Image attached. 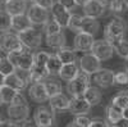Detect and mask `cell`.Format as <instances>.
I'll list each match as a JSON object with an SVG mask.
<instances>
[{"label": "cell", "mask_w": 128, "mask_h": 127, "mask_svg": "<svg viewBox=\"0 0 128 127\" xmlns=\"http://www.w3.org/2000/svg\"><path fill=\"white\" fill-rule=\"evenodd\" d=\"M56 3H59L60 5H63L64 8H67L69 9L70 12L74 9V8H77V3H76V0H56Z\"/></svg>", "instance_id": "43"}, {"label": "cell", "mask_w": 128, "mask_h": 127, "mask_svg": "<svg viewBox=\"0 0 128 127\" xmlns=\"http://www.w3.org/2000/svg\"><path fill=\"white\" fill-rule=\"evenodd\" d=\"M32 27H34V25H32L30 18L27 17V14L12 17V30L16 34H22Z\"/></svg>", "instance_id": "19"}, {"label": "cell", "mask_w": 128, "mask_h": 127, "mask_svg": "<svg viewBox=\"0 0 128 127\" xmlns=\"http://www.w3.org/2000/svg\"><path fill=\"white\" fill-rule=\"evenodd\" d=\"M67 127H82V126H80L78 123H76L74 121H72V122H69V123L67 124Z\"/></svg>", "instance_id": "48"}, {"label": "cell", "mask_w": 128, "mask_h": 127, "mask_svg": "<svg viewBox=\"0 0 128 127\" xmlns=\"http://www.w3.org/2000/svg\"><path fill=\"white\" fill-rule=\"evenodd\" d=\"M51 17L62 26V28H68L72 18V12L69 9L64 8L63 5H60L59 3H55V5L51 9Z\"/></svg>", "instance_id": "13"}, {"label": "cell", "mask_w": 128, "mask_h": 127, "mask_svg": "<svg viewBox=\"0 0 128 127\" xmlns=\"http://www.w3.org/2000/svg\"><path fill=\"white\" fill-rule=\"evenodd\" d=\"M74 122L78 123L82 127H88L91 123V118H88L87 115H76L74 117Z\"/></svg>", "instance_id": "42"}, {"label": "cell", "mask_w": 128, "mask_h": 127, "mask_svg": "<svg viewBox=\"0 0 128 127\" xmlns=\"http://www.w3.org/2000/svg\"><path fill=\"white\" fill-rule=\"evenodd\" d=\"M126 62H127V69H128V59H127V60H126Z\"/></svg>", "instance_id": "53"}, {"label": "cell", "mask_w": 128, "mask_h": 127, "mask_svg": "<svg viewBox=\"0 0 128 127\" xmlns=\"http://www.w3.org/2000/svg\"><path fill=\"white\" fill-rule=\"evenodd\" d=\"M6 57L16 66L17 69H28V71H31L35 67V53H32L28 49L9 53V54H6Z\"/></svg>", "instance_id": "3"}, {"label": "cell", "mask_w": 128, "mask_h": 127, "mask_svg": "<svg viewBox=\"0 0 128 127\" xmlns=\"http://www.w3.org/2000/svg\"><path fill=\"white\" fill-rule=\"evenodd\" d=\"M0 124H2V127H17V124L12 123L9 119H3Z\"/></svg>", "instance_id": "45"}, {"label": "cell", "mask_w": 128, "mask_h": 127, "mask_svg": "<svg viewBox=\"0 0 128 127\" xmlns=\"http://www.w3.org/2000/svg\"><path fill=\"white\" fill-rule=\"evenodd\" d=\"M127 30H128L127 22L122 17L115 16L104 27V39L106 41H109L114 46L115 44H118L119 41H122L124 39V35L127 34Z\"/></svg>", "instance_id": "1"}, {"label": "cell", "mask_w": 128, "mask_h": 127, "mask_svg": "<svg viewBox=\"0 0 128 127\" xmlns=\"http://www.w3.org/2000/svg\"><path fill=\"white\" fill-rule=\"evenodd\" d=\"M100 30V23L98 19H94L86 16L81 17V22H80V31L78 32H84V34H90L95 36Z\"/></svg>", "instance_id": "18"}, {"label": "cell", "mask_w": 128, "mask_h": 127, "mask_svg": "<svg viewBox=\"0 0 128 127\" xmlns=\"http://www.w3.org/2000/svg\"><path fill=\"white\" fill-rule=\"evenodd\" d=\"M90 2V0H76V3H77V7H81V8H83L84 5H86L87 3Z\"/></svg>", "instance_id": "47"}, {"label": "cell", "mask_w": 128, "mask_h": 127, "mask_svg": "<svg viewBox=\"0 0 128 127\" xmlns=\"http://www.w3.org/2000/svg\"><path fill=\"white\" fill-rule=\"evenodd\" d=\"M62 30H63L62 26H60V25H59L52 17L46 22V25L42 27V31H44L45 36H50V35L59 34V32H62Z\"/></svg>", "instance_id": "33"}, {"label": "cell", "mask_w": 128, "mask_h": 127, "mask_svg": "<svg viewBox=\"0 0 128 127\" xmlns=\"http://www.w3.org/2000/svg\"><path fill=\"white\" fill-rule=\"evenodd\" d=\"M120 119H123V110L110 103L106 107V121L110 124H116Z\"/></svg>", "instance_id": "27"}, {"label": "cell", "mask_w": 128, "mask_h": 127, "mask_svg": "<svg viewBox=\"0 0 128 127\" xmlns=\"http://www.w3.org/2000/svg\"><path fill=\"white\" fill-rule=\"evenodd\" d=\"M31 3L36 4V5H38L41 8H45V9H48V10L51 12V9H52V7L55 5L56 0H31Z\"/></svg>", "instance_id": "39"}, {"label": "cell", "mask_w": 128, "mask_h": 127, "mask_svg": "<svg viewBox=\"0 0 128 127\" xmlns=\"http://www.w3.org/2000/svg\"><path fill=\"white\" fill-rule=\"evenodd\" d=\"M63 68V63L60 62V59L55 55V54H51L48 64H46V69L49 72L50 76H56L59 75V72L62 71Z\"/></svg>", "instance_id": "30"}, {"label": "cell", "mask_w": 128, "mask_h": 127, "mask_svg": "<svg viewBox=\"0 0 128 127\" xmlns=\"http://www.w3.org/2000/svg\"><path fill=\"white\" fill-rule=\"evenodd\" d=\"M94 44H95V39L92 35L78 32L76 34L73 40V49L76 51H82L83 54H86V53H90L92 50Z\"/></svg>", "instance_id": "11"}, {"label": "cell", "mask_w": 128, "mask_h": 127, "mask_svg": "<svg viewBox=\"0 0 128 127\" xmlns=\"http://www.w3.org/2000/svg\"><path fill=\"white\" fill-rule=\"evenodd\" d=\"M102 2H104L106 5H109V3H110V2H113V0H102Z\"/></svg>", "instance_id": "50"}, {"label": "cell", "mask_w": 128, "mask_h": 127, "mask_svg": "<svg viewBox=\"0 0 128 127\" xmlns=\"http://www.w3.org/2000/svg\"><path fill=\"white\" fill-rule=\"evenodd\" d=\"M115 85H128V72L127 71H119L115 72V77H114Z\"/></svg>", "instance_id": "38"}, {"label": "cell", "mask_w": 128, "mask_h": 127, "mask_svg": "<svg viewBox=\"0 0 128 127\" xmlns=\"http://www.w3.org/2000/svg\"><path fill=\"white\" fill-rule=\"evenodd\" d=\"M3 8H4L12 17L26 14L27 10H28L27 0H9L6 4L3 5Z\"/></svg>", "instance_id": "17"}, {"label": "cell", "mask_w": 128, "mask_h": 127, "mask_svg": "<svg viewBox=\"0 0 128 127\" xmlns=\"http://www.w3.org/2000/svg\"><path fill=\"white\" fill-rule=\"evenodd\" d=\"M90 86H91V76L81 71L74 80L67 82L66 89L72 98H78L83 96Z\"/></svg>", "instance_id": "2"}, {"label": "cell", "mask_w": 128, "mask_h": 127, "mask_svg": "<svg viewBox=\"0 0 128 127\" xmlns=\"http://www.w3.org/2000/svg\"><path fill=\"white\" fill-rule=\"evenodd\" d=\"M116 126H118V127H128V121L127 119H120L118 123H116Z\"/></svg>", "instance_id": "46"}, {"label": "cell", "mask_w": 128, "mask_h": 127, "mask_svg": "<svg viewBox=\"0 0 128 127\" xmlns=\"http://www.w3.org/2000/svg\"><path fill=\"white\" fill-rule=\"evenodd\" d=\"M20 127H40L35 119H27L26 122H23L22 124H20Z\"/></svg>", "instance_id": "44"}, {"label": "cell", "mask_w": 128, "mask_h": 127, "mask_svg": "<svg viewBox=\"0 0 128 127\" xmlns=\"http://www.w3.org/2000/svg\"><path fill=\"white\" fill-rule=\"evenodd\" d=\"M106 8H108V5H106L102 0H90V2L82 8V10H83V14L86 17L98 19V18H100L105 14Z\"/></svg>", "instance_id": "12"}, {"label": "cell", "mask_w": 128, "mask_h": 127, "mask_svg": "<svg viewBox=\"0 0 128 127\" xmlns=\"http://www.w3.org/2000/svg\"><path fill=\"white\" fill-rule=\"evenodd\" d=\"M18 94H19V91L6 86L4 83H2V86H0V100H2V104L10 105L14 101V99L17 98Z\"/></svg>", "instance_id": "26"}, {"label": "cell", "mask_w": 128, "mask_h": 127, "mask_svg": "<svg viewBox=\"0 0 128 127\" xmlns=\"http://www.w3.org/2000/svg\"><path fill=\"white\" fill-rule=\"evenodd\" d=\"M78 66L82 72L87 75H96L99 71H101V60H99L92 53H86L78 59Z\"/></svg>", "instance_id": "8"}, {"label": "cell", "mask_w": 128, "mask_h": 127, "mask_svg": "<svg viewBox=\"0 0 128 127\" xmlns=\"http://www.w3.org/2000/svg\"><path fill=\"white\" fill-rule=\"evenodd\" d=\"M49 77H50V75H49L46 67H37V66H35L34 68L31 69V85L36 83V82H44Z\"/></svg>", "instance_id": "28"}, {"label": "cell", "mask_w": 128, "mask_h": 127, "mask_svg": "<svg viewBox=\"0 0 128 127\" xmlns=\"http://www.w3.org/2000/svg\"><path fill=\"white\" fill-rule=\"evenodd\" d=\"M30 115V105H17L10 104L6 108V117L14 124H22L28 119Z\"/></svg>", "instance_id": "6"}, {"label": "cell", "mask_w": 128, "mask_h": 127, "mask_svg": "<svg viewBox=\"0 0 128 127\" xmlns=\"http://www.w3.org/2000/svg\"><path fill=\"white\" fill-rule=\"evenodd\" d=\"M34 119L40 127H52L55 122V113L50 105H41L35 110Z\"/></svg>", "instance_id": "9"}, {"label": "cell", "mask_w": 128, "mask_h": 127, "mask_svg": "<svg viewBox=\"0 0 128 127\" xmlns=\"http://www.w3.org/2000/svg\"><path fill=\"white\" fill-rule=\"evenodd\" d=\"M114 77H115V72L102 68L96 75H94V82L96 86H99L101 89H108V87L113 86V85H115Z\"/></svg>", "instance_id": "14"}, {"label": "cell", "mask_w": 128, "mask_h": 127, "mask_svg": "<svg viewBox=\"0 0 128 127\" xmlns=\"http://www.w3.org/2000/svg\"><path fill=\"white\" fill-rule=\"evenodd\" d=\"M126 71H127V72H128V69H126Z\"/></svg>", "instance_id": "54"}, {"label": "cell", "mask_w": 128, "mask_h": 127, "mask_svg": "<svg viewBox=\"0 0 128 127\" xmlns=\"http://www.w3.org/2000/svg\"><path fill=\"white\" fill-rule=\"evenodd\" d=\"M83 98L88 101V104L91 105V107H95V105H99L101 103L102 94H101V91H100L99 87L92 86V85H91V86L87 89V91L84 92Z\"/></svg>", "instance_id": "25"}, {"label": "cell", "mask_w": 128, "mask_h": 127, "mask_svg": "<svg viewBox=\"0 0 128 127\" xmlns=\"http://www.w3.org/2000/svg\"><path fill=\"white\" fill-rule=\"evenodd\" d=\"M91 105L88 104V101L84 99L83 96H78V98H72L70 99V107H69V112L74 115H87L88 112L91 110Z\"/></svg>", "instance_id": "15"}, {"label": "cell", "mask_w": 128, "mask_h": 127, "mask_svg": "<svg viewBox=\"0 0 128 127\" xmlns=\"http://www.w3.org/2000/svg\"><path fill=\"white\" fill-rule=\"evenodd\" d=\"M110 127H118V126H116V124H110Z\"/></svg>", "instance_id": "52"}, {"label": "cell", "mask_w": 128, "mask_h": 127, "mask_svg": "<svg viewBox=\"0 0 128 127\" xmlns=\"http://www.w3.org/2000/svg\"><path fill=\"white\" fill-rule=\"evenodd\" d=\"M50 57H51V54L48 53V51H42V50L36 51L35 53V66H37V67H46Z\"/></svg>", "instance_id": "36"}, {"label": "cell", "mask_w": 128, "mask_h": 127, "mask_svg": "<svg viewBox=\"0 0 128 127\" xmlns=\"http://www.w3.org/2000/svg\"><path fill=\"white\" fill-rule=\"evenodd\" d=\"M16 73H17V75L22 78L27 85H28V83L31 85V71H28V69H17Z\"/></svg>", "instance_id": "41"}, {"label": "cell", "mask_w": 128, "mask_h": 127, "mask_svg": "<svg viewBox=\"0 0 128 127\" xmlns=\"http://www.w3.org/2000/svg\"><path fill=\"white\" fill-rule=\"evenodd\" d=\"M114 50L122 59L127 60L128 59V40L123 39L122 41H119L118 44L114 45Z\"/></svg>", "instance_id": "35"}, {"label": "cell", "mask_w": 128, "mask_h": 127, "mask_svg": "<svg viewBox=\"0 0 128 127\" xmlns=\"http://www.w3.org/2000/svg\"><path fill=\"white\" fill-rule=\"evenodd\" d=\"M88 127H110V124L108 121L101 118V117H95L91 119V123Z\"/></svg>", "instance_id": "40"}, {"label": "cell", "mask_w": 128, "mask_h": 127, "mask_svg": "<svg viewBox=\"0 0 128 127\" xmlns=\"http://www.w3.org/2000/svg\"><path fill=\"white\" fill-rule=\"evenodd\" d=\"M28 94L31 99L36 101V103H44V101H49V95L48 91L45 89V85L44 82H36V83H32L30 89H28Z\"/></svg>", "instance_id": "16"}, {"label": "cell", "mask_w": 128, "mask_h": 127, "mask_svg": "<svg viewBox=\"0 0 128 127\" xmlns=\"http://www.w3.org/2000/svg\"><path fill=\"white\" fill-rule=\"evenodd\" d=\"M0 22H2V32H9L12 30V16L3 8L0 12Z\"/></svg>", "instance_id": "34"}, {"label": "cell", "mask_w": 128, "mask_h": 127, "mask_svg": "<svg viewBox=\"0 0 128 127\" xmlns=\"http://www.w3.org/2000/svg\"><path fill=\"white\" fill-rule=\"evenodd\" d=\"M110 103H112L113 105H115V107H118V108H120V109L123 110L124 108L128 107V91H124V90H123V91L116 92L114 96L112 98Z\"/></svg>", "instance_id": "32"}, {"label": "cell", "mask_w": 128, "mask_h": 127, "mask_svg": "<svg viewBox=\"0 0 128 127\" xmlns=\"http://www.w3.org/2000/svg\"><path fill=\"white\" fill-rule=\"evenodd\" d=\"M55 55L60 59L63 64H70V63H77V55H76V50L72 48H62L56 50Z\"/></svg>", "instance_id": "23"}, {"label": "cell", "mask_w": 128, "mask_h": 127, "mask_svg": "<svg viewBox=\"0 0 128 127\" xmlns=\"http://www.w3.org/2000/svg\"><path fill=\"white\" fill-rule=\"evenodd\" d=\"M80 72H81V68H80V66L77 64V63H70V64H63V68L59 72L58 76L63 81L69 82V81L76 78Z\"/></svg>", "instance_id": "21"}, {"label": "cell", "mask_w": 128, "mask_h": 127, "mask_svg": "<svg viewBox=\"0 0 128 127\" xmlns=\"http://www.w3.org/2000/svg\"><path fill=\"white\" fill-rule=\"evenodd\" d=\"M2 83L6 85V86L12 87V89H14V90L19 91V92H22V91L27 87V83H26L22 78H20L17 73H13V75H9V76H6V77H3Z\"/></svg>", "instance_id": "22"}, {"label": "cell", "mask_w": 128, "mask_h": 127, "mask_svg": "<svg viewBox=\"0 0 128 127\" xmlns=\"http://www.w3.org/2000/svg\"><path fill=\"white\" fill-rule=\"evenodd\" d=\"M91 53L99 60L105 62V60H109L114 55L115 50L109 41H106L105 39H101V40H95V44L92 46Z\"/></svg>", "instance_id": "10"}, {"label": "cell", "mask_w": 128, "mask_h": 127, "mask_svg": "<svg viewBox=\"0 0 128 127\" xmlns=\"http://www.w3.org/2000/svg\"><path fill=\"white\" fill-rule=\"evenodd\" d=\"M8 2H9V0H2V4H3V5H4V4H6V3H8Z\"/></svg>", "instance_id": "51"}, {"label": "cell", "mask_w": 128, "mask_h": 127, "mask_svg": "<svg viewBox=\"0 0 128 127\" xmlns=\"http://www.w3.org/2000/svg\"><path fill=\"white\" fill-rule=\"evenodd\" d=\"M109 10L112 13L114 14H119V13H123L124 10H126V3H124V0H113V2L109 3L108 5Z\"/></svg>", "instance_id": "37"}, {"label": "cell", "mask_w": 128, "mask_h": 127, "mask_svg": "<svg viewBox=\"0 0 128 127\" xmlns=\"http://www.w3.org/2000/svg\"><path fill=\"white\" fill-rule=\"evenodd\" d=\"M45 42L46 45L51 49H62V48H66V35L64 32L55 34V35H50V36H45Z\"/></svg>", "instance_id": "24"}, {"label": "cell", "mask_w": 128, "mask_h": 127, "mask_svg": "<svg viewBox=\"0 0 128 127\" xmlns=\"http://www.w3.org/2000/svg\"><path fill=\"white\" fill-rule=\"evenodd\" d=\"M49 105L54 110H69L70 107V99L66 94H58L55 96L49 99Z\"/></svg>", "instance_id": "20"}, {"label": "cell", "mask_w": 128, "mask_h": 127, "mask_svg": "<svg viewBox=\"0 0 128 127\" xmlns=\"http://www.w3.org/2000/svg\"><path fill=\"white\" fill-rule=\"evenodd\" d=\"M20 41L26 49L28 50H35V49H38L41 45H42V41H44V31L41 30H37L35 27H32L27 31L22 34H18Z\"/></svg>", "instance_id": "4"}, {"label": "cell", "mask_w": 128, "mask_h": 127, "mask_svg": "<svg viewBox=\"0 0 128 127\" xmlns=\"http://www.w3.org/2000/svg\"><path fill=\"white\" fill-rule=\"evenodd\" d=\"M44 85H45V89L48 91V95H49V98H52V96H55V95L58 94H62L63 92V87H62V83L54 78H48L44 81Z\"/></svg>", "instance_id": "29"}, {"label": "cell", "mask_w": 128, "mask_h": 127, "mask_svg": "<svg viewBox=\"0 0 128 127\" xmlns=\"http://www.w3.org/2000/svg\"><path fill=\"white\" fill-rule=\"evenodd\" d=\"M16 71H17L16 66L9 60L6 55H3L2 59H0V73H2V77L13 75V73H16Z\"/></svg>", "instance_id": "31"}, {"label": "cell", "mask_w": 128, "mask_h": 127, "mask_svg": "<svg viewBox=\"0 0 128 127\" xmlns=\"http://www.w3.org/2000/svg\"><path fill=\"white\" fill-rule=\"evenodd\" d=\"M0 45H2V50L6 54L9 53H13V51H19V50H23L26 49L20 41L18 34L16 32H4L2 34V37H0Z\"/></svg>", "instance_id": "5"}, {"label": "cell", "mask_w": 128, "mask_h": 127, "mask_svg": "<svg viewBox=\"0 0 128 127\" xmlns=\"http://www.w3.org/2000/svg\"><path fill=\"white\" fill-rule=\"evenodd\" d=\"M50 13H51L50 10L31 3V5L28 7V10H27L26 14H27V17L30 18V21L32 22L34 26H42L44 27L46 25V22L51 18Z\"/></svg>", "instance_id": "7"}, {"label": "cell", "mask_w": 128, "mask_h": 127, "mask_svg": "<svg viewBox=\"0 0 128 127\" xmlns=\"http://www.w3.org/2000/svg\"><path fill=\"white\" fill-rule=\"evenodd\" d=\"M123 118H124V119H127V121H128V107H127V108H124V109H123Z\"/></svg>", "instance_id": "49"}]
</instances>
